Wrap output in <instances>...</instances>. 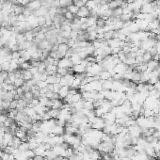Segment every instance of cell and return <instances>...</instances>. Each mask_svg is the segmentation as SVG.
I'll use <instances>...</instances> for the list:
<instances>
[{
	"label": "cell",
	"instance_id": "cell-29",
	"mask_svg": "<svg viewBox=\"0 0 160 160\" xmlns=\"http://www.w3.org/2000/svg\"><path fill=\"white\" fill-rule=\"evenodd\" d=\"M21 143H22V140H21L19 137H17L14 136L13 140H12L11 144L10 146H12L13 148H18V147L21 145Z\"/></svg>",
	"mask_w": 160,
	"mask_h": 160
},
{
	"label": "cell",
	"instance_id": "cell-11",
	"mask_svg": "<svg viewBox=\"0 0 160 160\" xmlns=\"http://www.w3.org/2000/svg\"><path fill=\"white\" fill-rule=\"evenodd\" d=\"M14 136L19 137L22 141H27V131L24 130L21 127L17 128V130L14 133Z\"/></svg>",
	"mask_w": 160,
	"mask_h": 160
},
{
	"label": "cell",
	"instance_id": "cell-14",
	"mask_svg": "<svg viewBox=\"0 0 160 160\" xmlns=\"http://www.w3.org/2000/svg\"><path fill=\"white\" fill-rule=\"evenodd\" d=\"M69 49H70V46H69L67 44H59L58 53L61 56V58H64V57H66V54Z\"/></svg>",
	"mask_w": 160,
	"mask_h": 160
},
{
	"label": "cell",
	"instance_id": "cell-27",
	"mask_svg": "<svg viewBox=\"0 0 160 160\" xmlns=\"http://www.w3.org/2000/svg\"><path fill=\"white\" fill-rule=\"evenodd\" d=\"M72 69H65V68H58V71H57V75H59L60 77L62 76H65L67 73H69L71 72Z\"/></svg>",
	"mask_w": 160,
	"mask_h": 160
},
{
	"label": "cell",
	"instance_id": "cell-40",
	"mask_svg": "<svg viewBox=\"0 0 160 160\" xmlns=\"http://www.w3.org/2000/svg\"><path fill=\"white\" fill-rule=\"evenodd\" d=\"M11 59H19L21 58L20 51H14V52H11Z\"/></svg>",
	"mask_w": 160,
	"mask_h": 160
},
{
	"label": "cell",
	"instance_id": "cell-47",
	"mask_svg": "<svg viewBox=\"0 0 160 160\" xmlns=\"http://www.w3.org/2000/svg\"><path fill=\"white\" fill-rule=\"evenodd\" d=\"M33 159L34 160H44V157H42V156H35Z\"/></svg>",
	"mask_w": 160,
	"mask_h": 160
},
{
	"label": "cell",
	"instance_id": "cell-37",
	"mask_svg": "<svg viewBox=\"0 0 160 160\" xmlns=\"http://www.w3.org/2000/svg\"><path fill=\"white\" fill-rule=\"evenodd\" d=\"M38 25L40 27H45V18L44 16H40L38 17Z\"/></svg>",
	"mask_w": 160,
	"mask_h": 160
},
{
	"label": "cell",
	"instance_id": "cell-12",
	"mask_svg": "<svg viewBox=\"0 0 160 160\" xmlns=\"http://www.w3.org/2000/svg\"><path fill=\"white\" fill-rule=\"evenodd\" d=\"M33 151H34V154H35V156H42V157H44L47 150L45 148L44 144L42 143V144L39 145L37 148H35Z\"/></svg>",
	"mask_w": 160,
	"mask_h": 160
},
{
	"label": "cell",
	"instance_id": "cell-19",
	"mask_svg": "<svg viewBox=\"0 0 160 160\" xmlns=\"http://www.w3.org/2000/svg\"><path fill=\"white\" fill-rule=\"evenodd\" d=\"M69 93H70V87H68V86H61V88H60L59 92V98L65 99L68 96Z\"/></svg>",
	"mask_w": 160,
	"mask_h": 160
},
{
	"label": "cell",
	"instance_id": "cell-42",
	"mask_svg": "<svg viewBox=\"0 0 160 160\" xmlns=\"http://www.w3.org/2000/svg\"><path fill=\"white\" fill-rule=\"evenodd\" d=\"M8 119V115L5 113H0V124H4V123L6 122Z\"/></svg>",
	"mask_w": 160,
	"mask_h": 160
},
{
	"label": "cell",
	"instance_id": "cell-9",
	"mask_svg": "<svg viewBox=\"0 0 160 160\" xmlns=\"http://www.w3.org/2000/svg\"><path fill=\"white\" fill-rule=\"evenodd\" d=\"M128 67L129 66L126 65L125 63H123V62H119L114 67L113 72H112V75H113V73H120V75H124V73H126Z\"/></svg>",
	"mask_w": 160,
	"mask_h": 160
},
{
	"label": "cell",
	"instance_id": "cell-5",
	"mask_svg": "<svg viewBox=\"0 0 160 160\" xmlns=\"http://www.w3.org/2000/svg\"><path fill=\"white\" fill-rule=\"evenodd\" d=\"M128 129V134L132 137H140L142 134V129L137 124L131 125V126L127 127Z\"/></svg>",
	"mask_w": 160,
	"mask_h": 160
},
{
	"label": "cell",
	"instance_id": "cell-7",
	"mask_svg": "<svg viewBox=\"0 0 160 160\" xmlns=\"http://www.w3.org/2000/svg\"><path fill=\"white\" fill-rule=\"evenodd\" d=\"M73 66V64L72 62V60L70 58L64 57L62 59H60L58 61V68H65V69H72Z\"/></svg>",
	"mask_w": 160,
	"mask_h": 160
},
{
	"label": "cell",
	"instance_id": "cell-44",
	"mask_svg": "<svg viewBox=\"0 0 160 160\" xmlns=\"http://www.w3.org/2000/svg\"><path fill=\"white\" fill-rule=\"evenodd\" d=\"M154 47H155V50H156V54L160 56V41H156Z\"/></svg>",
	"mask_w": 160,
	"mask_h": 160
},
{
	"label": "cell",
	"instance_id": "cell-36",
	"mask_svg": "<svg viewBox=\"0 0 160 160\" xmlns=\"http://www.w3.org/2000/svg\"><path fill=\"white\" fill-rule=\"evenodd\" d=\"M64 18H65L66 20H69V21H71V22H73V18H75V14H73L72 12L67 11L65 13H64Z\"/></svg>",
	"mask_w": 160,
	"mask_h": 160
},
{
	"label": "cell",
	"instance_id": "cell-51",
	"mask_svg": "<svg viewBox=\"0 0 160 160\" xmlns=\"http://www.w3.org/2000/svg\"><path fill=\"white\" fill-rule=\"evenodd\" d=\"M112 160H113V159H112Z\"/></svg>",
	"mask_w": 160,
	"mask_h": 160
},
{
	"label": "cell",
	"instance_id": "cell-48",
	"mask_svg": "<svg viewBox=\"0 0 160 160\" xmlns=\"http://www.w3.org/2000/svg\"><path fill=\"white\" fill-rule=\"evenodd\" d=\"M27 160H34L33 158H29V159H27Z\"/></svg>",
	"mask_w": 160,
	"mask_h": 160
},
{
	"label": "cell",
	"instance_id": "cell-16",
	"mask_svg": "<svg viewBox=\"0 0 160 160\" xmlns=\"http://www.w3.org/2000/svg\"><path fill=\"white\" fill-rule=\"evenodd\" d=\"M51 134L54 136H62L64 134V127L60 126V125L56 124L55 126L52 128L51 130Z\"/></svg>",
	"mask_w": 160,
	"mask_h": 160
},
{
	"label": "cell",
	"instance_id": "cell-30",
	"mask_svg": "<svg viewBox=\"0 0 160 160\" xmlns=\"http://www.w3.org/2000/svg\"><path fill=\"white\" fill-rule=\"evenodd\" d=\"M25 80L22 78V77H19V78H16L15 81H14V83H13V86L15 88H21V87H23V85L25 84Z\"/></svg>",
	"mask_w": 160,
	"mask_h": 160
},
{
	"label": "cell",
	"instance_id": "cell-3",
	"mask_svg": "<svg viewBox=\"0 0 160 160\" xmlns=\"http://www.w3.org/2000/svg\"><path fill=\"white\" fill-rule=\"evenodd\" d=\"M89 65L88 61L86 59H83L81 61V63L76 64V65H73L72 68L73 73H75L76 75H81V73H86L87 71V67Z\"/></svg>",
	"mask_w": 160,
	"mask_h": 160
},
{
	"label": "cell",
	"instance_id": "cell-49",
	"mask_svg": "<svg viewBox=\"0 0 160 160\" xmlns=\"http://www.w3.org/2000/svg\"><path fill=\"white\" fill-rule=\"evenodd\" d=\"M2 2V0H0V3H1Z\"/></svg>",
	"mask_w": 160,
	"mask_h": 160
},
{
	"label": "cell",
	"instance_id": "cell-17",
	"mask_svg": "<svg viewBox=\"0 0 160 160\" xmlns=\"http://www.w3.org/2000/svg\"><path fill=\"white\" fill-rule=\"evenodd\" d=\"M146 64H147V71L149 72L155 71L157 70L158 68V61H156V60L154 59H151L150 61H148Z\"/></svg>",
	"mask_w": 160,
	"mask_h": 160
},
{
	"label": "cell",
	"instance_id": "cell-33",
	"mask_svg": "<svg viewBox=\"0 0 160 160\" xmlns=\"http://www.w3.org/2000/svg\"><path fill=\"white\" fill-rule=\"evenodd\" d=\"M23 98L27 102V104H29L30 102L32 101V99H33V94H32L31 92H25Z\"/></svg>",
	"mask_w": 160,
	"mask_h": 160
},
{
	"label": "cell",
	"instance_id": "cell-35",
	"mask_svg": "<svg viewBox=\"0 0 160 160\" xmlns=\"http://www.w3.org/2000/svg\"><path fill=\"white\" fill-rule=\"evenodd\" d=\"M47 85H48V83H47L46 81H42V80H40L37 82L36 86L40 89V90H42V89H45L47 87Z\"/></svg>",
	"mask_w": 160,
	"mask_h": 160
},
{
	"label": "cell",
	"instance_id": "cell-15",
	"mask_svg": "<svg viewBox=\"0 0 160 160\" xmlns=\"http://www.w3.org/2000/svg\"><path fill=\"white\" fill-rule=\"evenodd\" d=\"M64 103L60 100V99H53L51 100V106L50 109H61L63 107Z\"/></svg>",
	"mask_w": 160,
	"mask_h": 160
},
{
	"label": "cell",
	"instance_id": "cell-50",
	"mask_svg": "<svg viewBox=\"0 0 160 160\" xmlns=\"http://www.w3.org/2000/svg\"><path fill=\"white\" fill-rule=\"evenodd\" d=\"M159 79H160V75H159Z\"/></svg>",
	"mask_w": 160,
	"mask_h": 160
},
{
	"label": "cell",
	"instance_id": "cell-22",
	"mask_svg": "<svg viewBox=\"0 0 160 160\" xmlns=\"http://www.w3.org/2000/svg\"><path fill=\"white\" fill-rule=\"evenodd\" d=\"M22 78L25 81H28L33 79V75L30 73L29 70H22Z\"/></svg>",
	"mask_w": 160,
	"mask_h": 160
},
{
	"label": "cell",
	"instance_id": "cell-32",
	"mask_svg": "<svg viewBox=\"0 0 160 160\" xmlns=\"http://www.w3.org/2000/svg\"><path fill=\"white\" fill-rule=\"evenodd\" d=\"M18 149H19L20 152H25V151L29 150V146H28L27 141H22V143H21V145L18 147Z\"/></svg>",
	"mask_w": 160,
	"mask_h": 160
},
{
	"label": "cell",
	"instance_id": "cell-10",
	"mask_svg": "<svg viewBox=\"0 0 160 160\" xmlns=\"http://www.w3.org/2000/svg\"><path fill=\"white\" fill-rule=\"evenodd\" d=\"M42 6V4L41 0H31V1L27 5V8H28L29 11H31L33 12V11L39 10Z\"/></svg>",
	"mask_w": 160,
	"mask_h": 160
},
{
	"label": "cell",
	"instance_id": "cell-21",
	"mask_svg": "<svg viewBox=\"0 0 160 160\" xmlns=\"http://www.w3.org/2000/svg\"><path fill=\"white\" fill-rule=\"evenodd\" d=\"M39 104H40L41 106H47L50 109L51 106V100L49 98L47 97H41L39 98Z\"/></svg>",
	"mask_w": 160,
	"mask_h": 160
},
{
	"label": "cell",
	"instance_id": "cell-13",
	"mask_svg": "<svg viewBox=\"0 0 160 160\" xmlns=\"http://www.w3.org/2000/svg\"><path fill=\"white\" fill-rule=\"evenodd\" d=\"M76 16L79 17V18H88L90 16V10L88 8V7L83 6L79 8V10L76 13Z\"/></svg>",
	"mask_w": 160,
	"mask_h": 160
},
{
	"label": "cell",
	"instance_id": "cell-28",
	"mask_svg": "<svg viewBox=\"0 0 160 160\" xmlns=\"http://www.w3.org/2000/svg\"><path fill=\"white\" fill-rule=\"evenodd\" d=\"M84 109H88V110H94V105H93V101L85 100V101H84Z\"/></svg>",
	"mask_w": 160,
	"mask_h": 160
},
{
	"label": "cell",
	"instance_id": "cell-39",
	"mask_svg": "<svg viewBox=\"0 0 160 160\" xmlns=\"http://www.w3.org/2000/svg\"><path fill=\"white\" fill-rule=\"evenodd\" d=\"M30 67H31V64H30L29 61H25L22 65H20V69L21 70H29Z\"/></svg>",
	"mask_w": 160,
	"mask_h": 160
},
{
	"label": "cell",
	"instance_id": "cell-24",
	"mask_svg": "<svg viewBox=\"0 0 160 160\" xmlns=\"http://www.w3.org/2000/svg\"><path fill=\"white\" fill-rule=\"evenodd\" d=\"M44 157L47 158L48 160H55L56 158L58 157V155L54 153L53 150L50 149V150H47L46 151V154H45V156Z\"/></svg>",
	"mask_w": 160,
	"mask_h": 160
},
{
	"label": "cell",
	"instance_id": "cell-46",
	"mask_svg": "<svg viewBox=\"0 0 160 160\" xmlns=\"http://www.w3.org/2000/svg\"><path fill=\"white\" fill-rule=\"evenodd\" d=\"M154 88L155 90H157L158 92H160V79L156 82V83H154Z\"/></svg>",
	"mask_w": 160,
	"mask_h": 160
},
{
	"label": "cell",
	"instance_id": "cell-8",
	"mask_svg": "<svg viewBox=\"0 0 160 160\" xmlns=\"http://www.w3.org/2000/svg\"><path fill=\"white\" fill-rule=\"evenodd\" d=\"M90 126H92V128H93V129H97V130H102L103 131V129L105 128V126H106L105 120L103 119V117L102 118L101 117H97V118L94 120V122L92 123Z\"/></svg>",
	"mask_w": 160,
	"mask_h": 160
},
{
	"label": "cell",
	"instance_id": "cell-43",
	"mask_svg": "<svg viewBox=\"0 0 160 160\" xmlns=\"http://www.w3.org/2000/svg\"><path fill=\"white\" fill-rule=\"evenodd\" d=\"M17 106H18V100H12L11 102V109H17Z\"/></svg>",
	"mask_w": 160,
	"mask_h": 160
},
{
	"label": "cell",
	"instance_id": "cell-20",
	"mask_svg": "<svg viewBox=\"0 0 160 160\" xmlns=\"http://www.w3.org/2000/svg\"><path fill=\"white\" fill-rule=\"evenodd\" d=\"M60 77L59 75H48V77H47V79H46V82L48 84H51V85H53V84H56V83H59V81H60Z\"/></svg>",
	"mask_w": 160,
	"mask_h": 160
},
{
	"label": "cell",
	"instance_id": "cell-26",
	"mask_svg": "<svg viewBox=\"0 0 160 160\" xmlns=\"http://www.w3.org/2000/svg\"><path fill=\"white\" fill-rule=\"evenodd\" d=\"M151 59H153V56H152V54H151L149 51H145V52H143V54H142V60H143V62L147 63L148 61H150Z\"/></svg>",
	"mask_w": 160,
	"mask_h": 160
},
{
	"label": "cell",
	"instance_id": "cell-23",
	"mask_svg": "<svg viewBox=\"0 0 160 160\" xmlns=\"http://www.w3.org/2000/svg\"><path fill=\"white\" fill-rule=\"evenodd\" d=\"M70 59L72 60V62H73V65L79 64V63H81V61H82V59H80V57H79L78 54H77V53H73V54L71 56V57H70Z\"/></svg>",
	"mask_w": 160,
	"mask_h": 160
},
{
	"label": "cell",
	"instance_id": "cell-38",
	"mask_svg": "<svg viewBox=\"0 0 160 160\" xmlns=\"http://www.w3.org/2000/svg\"><path fill=\"white\" fill-rule=\"evenodd\" d=\"M38 72L40 73H42L46 72V66H45V64L44 63V61H42L40 63V65L38 66Z\"/></svg>",
	"mask_w": 160,
	"mask_h": 160
},
{
	"label": "cell",
	"instance_id": "cell-1",
	"mask_svg": "<svg viewBox=\"0 0 160 160\" xmlns=\"http://www.w3.org/2000/svg\"><path fill=\"white\" fill-rule=\"evenodd\" d=\"M104 70L102 65L100 63H90L87 67V71H86V75L90 76H98L100 73Z\"/></svg>",
	"mask_w": 160,
	"mask_h": 160
},
{
	"label": "cell",
	"instance_id": "cell-18",
	"mask_svg": "<svg viewBox=\"0 0 160 160\" xmlns=\"http://www.w3.org/2000/svg\"><path fill=\"white\" fill-rule=\"evenodd\" d=\"M98 76H99V79L102 80V81L109 80V79H112V73L109 72V71L103 70Z\"/></svg>",
	"mask_w": 160,
	"mask_h": 160
},
{
	"label": "cell",
	"instance_id": "cell-2",
	"mask_svg": "<svg viewBox=\"0 0 160 160\" xmlns=\"http://www.w3.org/2000/svg\"><path fill=\"white\" fill-rule=\"evenodd\" d=\"M64 138V142L70 146L75 148L81 143V137L78 135H68V134H63L62 135Z\"/></svg>",
	"mask_w": 160,
	"mask_h": 160
},
{
	"label": "cell",
	"instance_id": "cell-25",
	"mask_svg": "<svg viewBox=\"0 0 160 160\" xmlns=\"http://www.w3.org/2000/svg\"><path fill=\"white\" fill-rule=\"evenodd\" d=\"M48 114L50 115V118L51 119H58L59 114V109H49V110L47 111Z\"/></svg>",
	"mask_w": 160,
	"mask_h": 160
},
{
	"label": "cell",
	"instance_id": "cell-41",
	"mask_svg": "<svg viewBox=\"0 0 160 160\" xmlns=\"http://www.w3.org/2000/svg\"><path fill=\"white\" fill-rule=\"evenodd\" d=\"M60 88H61V85H60L59 83L53 84V92L54 93H59Z\"/></svg>",
	"mask_w": 160,
	"mask_h": 160
},
{
	"label": "cell",
	"instance_id": "cell-34",
	"mask_svg": "<svg viewBox=\"0 0 160 160\" xmlns=\"http://www.w3.org/2000/svg\"><path fill=\"white\" fill-rule=\"evenodd\" d=\"M17 113H18V110H17V109H10V110L8 111L7 115H8V118H11V119L15 120V117H16Z\"/></svg>",
	"mask_w": 160,
	"mask_h": 160
},
{
	"label": "cell",
	"instance_id": "cell-4",
	"mask_svg": "<svg viewBox=\"0 0 160 160\" xmlns=\"http://www.w3.org/2000/svg\"><path fill=\"white\" fill-rule=\"evenodd\" d=\"M73 79H75V75H73V71L71 70V72L67 73L65 76H62L61 78H60L59 84L61 86H68V87L71 88Z\"/></svg>",
	"mask_w": 160,
	"mask_h": 160
},
{
	"label": "cell",
	"instance_id": "cell-31",
	"mask_svg": "<svg viewBox=\"0 0 160 160\" xmlns=\"http://www.w3.org/2000/svg\"><path fill=\"white\" fill-rule=\"evenodd\" d=\"M78 10H79V8L78 7H76L75 4H72V5H70L68 8H67V11H70V12H72L73 14H75V15H76V13H77V11H78Z\"/></svg>",
	"mask_w": 160,
	"mask_h": 160
},
{
	"label": "cell",
	"instance_id": "cell-6",
	"mask_svg": "<svg viewBox=\"0 0 160 160\" xmlns=\"http://www.w3.org/2000/svg\"><path fill=\"white\" fill-rule=\"evenodd\" d=\"M79 132V128L75 126V124L72 123H67L64 126V134H68V135H77Z\"/></svg>",
	"mask_w": 160,
	"mask_h": 160
},
{
	"label": "cell",
	"instance_id": "cell-45",
	"mask_svg": "<svg viewBox=\"0 0 160 160\" xmlns=\"http://www.w3.org/2000/svg\"><path fill=\"white\" fill-rule=\"evenodd\" d=\"M29 71H30V73H31L33 75H36V73H39V72H38V68H37V67H30Z\"/></svg>",
	"mask_w": 160,
	"mask_h": 160
}]
</instances>
